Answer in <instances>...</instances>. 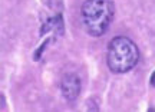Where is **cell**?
<instances>
[{"label": "cell", "instance_id": "2", "mask_svg": "<svg viewBox=\"0 0 155 112\" xmlns=\"http://www.w3.org/2000/svg\"><path fill=\"white\" fill-rule=\"evenodd\" d=\"M139 49L129 38L116 36L109 42L106 63L112 73L122 75L132 71L139 62Z\"/></svg>", "mask_w": 155, "mask_h": 112}, {"label": "cell", "instance_id": "4", "mask_svg": "<svg viewBox=\"0 0 155 112\" xmlns=\"http://www.w3.org/2000/svg\"><path fill=\"white\" fill-rule=\"evenodd\" d=\"M49 42H50V39H46L42 43V45L39 46V49L36 52H35V55H33V61H40V58H42V53L45 52V49H46V46L49 45Z\"/></svg>", "mask_w": 155, "mask_h": 112}, {"label": "cell", "instance_id": "3", "mask_svg": "<svg viewBox=\"0 0 155 112\" xmlns=\"http://www.w3.org/2000/svg\"><path fill=\"white\" fill-rule=\"evenodd\" d=\"M82 89V81L76 73H66L61 81L62 96L68 102H75Z\"/></svg>", "mask_w": 155, "mask_h": 112}, {"label": "cell", "instance_id": "1", "mask_svg": "<svg viewBox=\"0 0 155 112\" xmlns=\"http://www.w3.org/2000/svg\"><path fill=\"white\" fill-rule=\"evenodd\" d=\"M115 16L114 0H85L81 7V19L85 32L92 38H101L109 30Z\"/></svg>", "mask_w": 155, "mask_h": 112}]
</instances>
